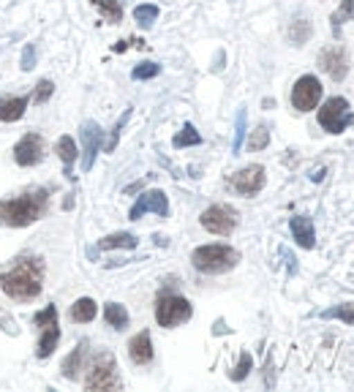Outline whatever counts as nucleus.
<instances>
[{
    "instance_id": "obj_1",
    "label": "nucleus",
    "mask_w": 354,
    "mask_h": 392,
    "mask_svg": "<svg viewBox=\"0 0 354 392\" xmlns=\"http://www.w3.org/2000/svg\"><path fill=\"white\" fill-rule=\"evenodd\" d=\"M0 289L17 303H30L44 289V261L39 256H19L0 272Z\"/></svg>"
},
{
    "instance_id": "obj_2",
    "label": "nucleus",
    "mask_w": 354,
    "mask_h": 392,
    "mask_svg": "<svg viewBox=\"0 0 354 392\" xmlns=\"http://www.w3.org/2000/svg\"><path fill=\"white\" fill-rule=\"evenodd\" d=\"M46 210H49V194L44 188L25 191L22 196L14 199H0V226H11V229L30 226L39 218H44Z\"/></svg>"
},
{
    "instance_id": "obj_3",
    "label": "nucleus",
    "mask_w": 354,
    "mask_h": 392,
    "mask_svg": "<svg viewBox=\"0 0 354 392\" xmlns=\"http://www.w3.org/2000/svg\"><path fill=\"white\" fill-rule=\"evenodd\" d=\"M191 261L199 272L205 275H221V272H229L237 267L240 261V254L237 248L232 245H221V243H213V245H199L194 254H191Z\"/></svg>"
},
{
    "instance_id": "obj_4",
    "label": "nucleus",
    "mask_w": 354,
    "mask_h": 392,
    "mask_svg": "<svg viewBox=\"0 0 354 392\" xmlns=\"http://www.w3.org/2000/svg\"><path fill=\"white\" fill-rule=\"evenodd\" d=\"M354 123L352 104L344 95H333L319 106V126L327 133H344Z\"/></svg>"
},
{
    "instance_id": "obj_5",
    "label": "nucleus",
    "mask_w": 354,
    "mask_h": 392,
    "mask_svg": "<svg viewBox=\"0 0 354 392\" xmlns=\"http://www.w3.org/2000/svg\"><path fill=\"white\" fill-rule=\"evenodd\" d=\"M85 390H120V376H118V362L109 351H101L88 371Z\"/></svg>"
},
{
    "instance_id": "obj_6",
    "label": "nucleus",
    "mask_w": 354,
    "mask_h": 392,
    "mask_svg": "<svg viewBox=\"0 0 354 392\" xmlns=\"http://www.w3.org/2000/svg\"><path fill=\"white\" fill-rule=\"evenodd\" d=\"M191 316H194V305L180 295H161L156 300V321L167 330L185 324Z\"/></svg>"
},
{
    "instance_id": "obj_7",
    "label": "nucleus",
    "mask_w": 354,
    "mask_h": 392,
    "mask_svg": "<svg viewBox=\"0 0 354 392\" xmlns=\"http://www.w3.org/2000/svg\"><path fill=\"white\" fill-rule=\"evenodd\" d=\"M202 229H207L210 234H218V237H229L234 229H237V210L229 207V205H213L207 207L202 216H199Z\"/></svg>"
},
{
    "instance_id": "obj_8",
    "label": "nucleus",
    "mask_w": 354,
    "mask_h": 392,
    "mask_svg": "<svg viewBox=\"0 0 354 392\" xmlns=\"http://www.w3.org/2000/svg\"><path fill=\"white\" fill-rule=\"evenodd\" d=\"M322 82H319V77H313V74H303L295 87H292V106L297 109V112H310V109H316L319 106V101H322Z\"/></svg>"
},
{
    "instance_id": "obj_9",
    "label": "nucleus",
    "mask_w": 354,
    "mask_h": 392,
    "mask_svg": "<svg viewBox=\"0 0 354 392\" xmlns=\"http://www.w3.org/2000/svg\"><path fill=\"white\" fill-rule=\"evenodd\" d=\"M319 68H322L333 82H344L346 74H349V52H346V46H341V44L324 46V49L319 52Z\"/></svg>"
},
{
    "instance_id": "obj_10",
    "label": "nucleus",
    "mask_w": 354,
    "mask_h": 392,
    "mask_svg": "<svg viewBox=\"0 0 354 392\" xmlns=\"http://www.w3.org/2000/svg\"><path fill=\"white\" fill-rule=\"evenodd\" d=\"M44 153H46V144H44V136L41 133H25L17 144H14V161L19 167H36L44 161Z\"/></svg>"
},
{
    "instance_id": "obj_11",
    "label": "nucleus",
    "mask_w": 354,
    "mask_h": 392,
    "mask_svg": "<svg viewBox=\"0 0 354 392\" xmlns=\"http://www.w3.org/2000/svg\"><path fill=\"white\" fill-rule=\"evenodd\" d=\"M265 183H267L265 167H259V164H251V167L240 169L237 174H232V180H229V185H232L240 196H257V194L265 188Z\"/></svg>"
},
{
    "instance_id": "obj_12",
    "label": "nucleus",
    "mask_w": 354,
    "mask_h": 392,
    "mask_svg": "<svg viewBox=\"0 0 354 392\" xmlns=\"http://www.w3.org/2000/svg\"><path fill=\"white\" fill-rule=\"evenodd\" d=\"M147 213H156V216H161V218L169 216V199H167V194H164L161 188L145 191V194H142V196L133 202L129 218H131V221H139V218L147 216Z\"/></svg>"
},
{
    "instance_id": "obj_13",
    "label": "nucleus",
    "mask_w": 354,
    "mask_h": 392,
    "mask_svg": "<svg viewBox=\"0 0 354 392\" xmlns=\"http://www.w3.org/2000/svg\"><path fill=\"white\" fill-rule=\"evenodd\" d=\"M80 139H82V172H90L93 164H95V156L98 150H104V131L98 123H82V131H80Z\"/></svg>"
},
{
    "instance_id": "obj_14",
    "label": "nucleus",
    "mask_w": 354,
    "mask_h": 392,
    "mask_svg": "<svg viewBox=\"0 0 354 392\" xmlns=\"http://www.w3.org/2000/svg\"><path fill=\"white\" fill-rule=\"evenodd\" d=\"M129 357H131L133 365H150L153 362V338H150L147 330L136 333L129 341Z\"/></svg>"
},
{
    "instance_id": "obj_15",
    "label": "nucleus",
    "mask_w": 354,
    "mask_h": 392,
    "mask_svg": "<svg viewBox=\"0 0 354 392\" xmlns=\"http://www.w3.org/2000/svg\"><path fill=\"white\" fill-rule=\"evenodd\" d=\"M30 98L25 95H3L0 98V123H17L25 118Z\"/></svg>"
},
{
    "instance_id": "obj_16",
    "label": "nucleus",
    "mask_w": 354,
    "mask_h": 392,
    "mask_svg": "<svg viewBox=\"0 0 354 392\" xmlns=\"http://www.w3.org/2000/svg\"><path fill=\"white\" fill-rule=\"evenodd\" d=\"M289 229H292V237L300 248L310 251L316 245V232H313V221L308 216H295L289 221Z\"/></svg>"
},
{
    "instance_id": "obj_17",
    "label": "nucleus",
    "mask_w": 354,
    "mask_h": 392,
    "mask_svg": "<svg viewBox=\"0 0 354 392\" xmlns=\"http://www.w3.org/2000/svg\"><path fill=\"white\" fill-rule=\"evenodd\" d=\"M88 351H90V344H88V341H82L80 346L74 348V351H71V354L63 360L60 371H63V376H66V379H77V376H80V371H85Z\"/></svg>"
},
{
    "instance_id": "obj_18",
    "label": "nucleus",
    "mask_w": 354,
    "mask_h": 392,
    "mask_svg": "<svg viewBox=\"0 0 354 392\" xmlns=\"http://www.w3.org/2000/svg\"><path fill=\"white\" fill-rule=\"evenodd\" d=\"M55 153H57V158L63 161V167H66V177L71 180L74 174H71V167H74V161H77V156H80V150H77V142H74V136H60L57 139V144H55Z\"/></svg>"
},
{
    "instance_id": "obj_19",
    "label": "nucleus",
    "mask_w": 354,
    "mask_h": 392,
    "mask_svg": "<svg viewBox=\"0 0 354 392\" xmlns=\"http://www.w3.org/2000/svg\"><path fill=\"white\" fill-rule=\"evenodd\" d=\"M139 245V240L129 234V232H115V234H106L98 240V251H115V248H126V251H133Z\"/></svg>"
},
{
    "instance_id": "obj_20",
    "label": "nucleus",
    "mask_w": 354,
    "mask_h": 392,
    "mask_svg": "<svg viewBox=\"0 0 354 392\" xmlns=\"http://www.w3.org/2000/svg\"><path fill=\"white\" fill-rule=\"evenodd\" d=\"M57 341H60V327H57V324H46V327H41V338H39V346H36L39 360L52 357V351L57 348Z\"/></svg>"
},
{
    "instance_id": "obj_21",
    "label": "nucleus",
    "mask_w": 354,
    "mask_h": 392,
    "mask_svg": "<svg viewBox=\"0 0 354 392\" xmlns=\"http://www.w3.org/2000/svg\"><path fill=\"white\" fill-rule=\"evenodd\" d=\"M95 313H98V305H95V300H90V297H80L77 303L71 305V310H68V316H71L74 324H88V321L95 319Z\"/></svg>"
},
{
    "instance_id": "obj_22",
    "label": "nucleus",
    "mask_w": 354,
    "mask_h": 392,
    "mask_svg": "<svg viewBox=\"0 0 354 392\" xmlns=\"http://www.w3.org/2000/svg\"><path fill=\"white\" fill-rule=\"evenodd\" d=\"M104 321H106L112 330H126V327H129V310H126V305L106 303L104 305Z\"/></svg>"
},
{
    "instance_id": "obj_23",
    "label": "nucleus",
    "mask_w": 354,
    "mask_h": 392,
    "mask_svg": "<svg viewBox=\"0 0 354 392\" xmlns=\"http://www.w3.org/2000/svg\"><path fill=\"white\" fill-rule=\"evenodd\" d=\"M90 3L101 11V17H104L109 25L123 22V3H120V0H90Z\"/></svg>"
},
{
    "instance_id": "obj_24",
    "label": "nucleus",
    "mask_w": 354,
    "mask_h": 392,
    "mask_svg": "<svg viewBox=\"0 0 354 392\" xmlns=\"http://www.w3.org/2000/svg\"><path fill=\"white\" fill-rule=\"evenodd\" d=\"M354 19V0H341V6L333 11L330 22H333V33L341 36V25L344 22H352Z\"/></svg>"
},
{
    "instance_id": "obj_25",
    "label": "nucleus",
    "mask_w": 354,
    "mask_h": 392,
    "mask_svg": "<svg viewBox=\"0 0 354 392\" xmlns=\"http://www.w3.org/2000/svg\"><path fill=\"white\" fill-rule=\"evenodd\" d=\"M310 36H313V25H310L308 19H295V22L289 25V41L295 44V46L306 44Z\"/></svg>"
},
{
    "instance_id": "obj_26",
    "label": "nucleus",
    "mask_w": 354,
    "mask_h": 392,
    "mask_svg": "<svg viewBox=\"0 0 354 392\" xmlns=\"http://www.w3.org/2000/svg\"><path fill=\"white\" fill-rule=\"evenodd\" d=\"M172 144H175L177 150H183V147H194V144H202V136H199V131L194 129L191 123H185V126L175 133Z\"/></svg>"
},
{
    "instance_id": "obj_27",
    "label": "nucleus",
    "mask_w": 354,
    "mask_h": 392,
    "mask_svg": "<svg viewBox=\"0 0 354 392\" xmlns=\"http://www.w3.org/2000/svg\"><path fill=\"white\" fill-rule=\"evenodd\" d=\"M156 19H158V6H153V3H142V6L133 8V22H136L139 28H150Z\"/></svg>"
},
{
    "instance_id": "obj_28",
    "label": "nucleus",
    "mask_w": 354,
    "mask_h": 392,
    "mask_svg": "<svg viewBox=\"0 0 354 392\" xmlns=\"http://www.w3.org/2000/svg\"><path fill=\"white\" fill-rule=\"evenodd\" d=\"M322 319H338L344 324H354V303H341V305H333L322 313Z\"/></svg>"
},
{
    "instance_id": "obj_29",
    "label": "nucleus",
    "mask_w": 354,
    "mask_h": 392,
    "mask_svg": "<svg viewBox=\"0 0 354 392\" xmlns=\"http://www.w3.org/2000/svg\"><path fill=\"white\" fill-rule=\"evenodd\" d=\"M158 74H161V66H158V63H153V60H145V63L133 66L131 80H136V82H145V80H153V77H158Z\"/></svg>"
},
{
    "instance_id": "obj_30",
    "label": "nucleus",
    "mask_w": 354,
    "mask_h": 392,
    "mask_svg": "<svg viewBox=\"0 0 354 392\" xmlns=\"http://www.w3.org/2000/svg\"><path fill=\"white\" fill-rule=\"evenodd\" d=\"M251 368H254V357H251L248 351H243V354H240V362L234 365V371L229 373V379H232V382H245L248 373H251Z\"/></svg>"
},
{
    "instance_id": "obj_31",
    "label": "nucleus",
    "mask_w": 354,
    "mask_h": 392,
    "mask_svg": "<svg viewBox=\"0 0 354 392\" xmlns=\"http://www.w3.org/2000/svg\"><path fill=\"white\" fill-rule=\"evenodd\" d=\"M52 93H55V82H49V80H41L39 85L33 87V95H30L33 106H41V104H46V101L52 98Z\"/></svg>"
},
{
    "instance_id": "obj_32",
    "label": "nucleus",
    "mask_w": 354,
    "mask_h": 392,
    "mask_svg": "<svg viewBox=\"0 0 354 392\" xmlns=\"http://www.w3.org/2000/svg\"><path fill=\"white\" fill-rule=\"evenodd\" d=\"M129 118H131V109H126L123 118L115 123V129H112V133H109V142H104V153H112V150L118 147V139H120V133H123V126L129 123Z\"/></svg>"
},
{
    "instance_id": "obj_33",
    "label": "nucleus",
    "mask_w": 354,
    "mask_h": 392,
    "mask_svg": "<svg viewBox=\"0 0 354 392\" xmlns=\"http://www.w3.org/2000/svg\"><path fill=\"white\" fill-rule=\"evenodd\" d=\"M267 144H270V131H267L265 126H259L257 131H251V136H248V150H251V153L265 150Z\"/></svg>"
},
{
    "instance_id": "obj_34",
    "label": "nucleus",
    "mask_w": 354,
    "mask_h": 392,
    "mask_svg": "<svg viewBox=\"0 0 354 392\" xmlns=\"http://www.w3.org/2000/svg\"><path fill=\"white\" fill-rule=\"evenodd\" d=\"M243 139H245V109L237 112V126H234V139H232V153L243 150Z\"/></svg>"
},
{
    "instance_id": "obj_35",
    "label": "nucleus",
    "mask_w": 354,
    "mask_h": 392,
    "mask_svg": "<svg viewBox=\"0 0 354 392\" xmlns=\"http://www.w3.org/2000/svg\"><path fill=\"white\" fill-rule=\"evenodd\" d=\"M33 324L36 327H46V324H57V308L55 305H46L44 310H39L33 316Z\"/></svg>"
},
{
    "instance_id": "obj_36",
    "label": "nucleus",
    "mask_w": 354,
    "mask_h": 392,
    "mask_svg": "<svg viewBox=\"0 0 354 392\" xmlns=\"http://www.w3.org/2000/svg\"><path fill=\"white\" fill-rule=\"evenodd\" d=\"M33 63H36V49H33V44H28V46L22 49V71H30Z\"/></svg>"
},
{
    "instance_id": "obj_37",
    "label": "nucleus",
    "mask_w": 354,
    "mask_h": 392,
    "mask_svg": "<svg viewBox=\"0 0 354 392\" xmlns=\"http://www.w3.org/2000/svg\"><path fill=\"white\" fill-rule=\"evenodd\" d=\"M112 49H115V52H126V49H129V41H118Z\"/></svg>"
}]
</instances>
